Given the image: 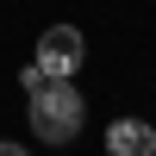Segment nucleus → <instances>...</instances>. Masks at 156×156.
Wrapping results in <instances>:
<instances>
[{
	"label": "nucleus",
	"mask_w": 156,
	"mask_h": 156,
	"mask_svg": "<svg viewBox=\"0 0 156 156\" xmlns=\"http://www.w3.org/2000/svg\"><path fill=\"white\" fill-rule=\"evenodd\" d=\"M31 131L44 137V144H69L75 131H81V119H87V100H81V87L75 81H44L31 94Z\"/></svg>",
	"instance_id": "1"
},
{
	"label": "nucleus",
	"mask_w": 156,
	"mask_h": 156,
	"mask_svg": "<svg viewBox=\"0 0 156 156\" xmlns=\"http://www.w3.org/2000/svg\"><path fill=\"white\" fill-rule=\"evenodd\" d=\"M81 56H87V44H81V31H75V25H50V31L37 37V69H44L50 81H75Z\"/></svg>",
	"instance_id": "2"
},
{
	"label": "nucleus",
	"mask_w": 156,
	"mask_h": 156,
	"mask_svg": "<svg viewBox=\"0 0 156 156\" xmlns=\"http://www.w3.org/2000/svg\"><path fill=\"white\" fill-rule=\"evenodd\" d=\"M150 150V125L144 119H119L106 131V156H144Z\"/></svg>",
	"instance_id": "3"
},
{
	"label": "nucleus",
	"mask_w": 156,
	"mask_h": 156,
	"mask_svg": "<svg viewBox=\"0 0 156 156\" xmlns=\"http://www.w3.org/2000/svg\"><path fill=\"white\" fill-rule=\"evenodd\" d=\"M0 156H31V150H25V144H0Z\"/></svg>",
	"instance_id": "4"
},
{
	"label": "nucleus",
	"mask_w": 156,
	"mask_h": 156,
	"mask_svg": "<svg viewBox=\"0 0 156 156\" xmlns=\"http://www.w3.org/2000/svg\"><path fill=\"white\" fill-rule=\"evenodd\" d=\"M150 144H156V125H150Z\"/></svg>",
	"instance_id": "5"
},
{
	"label": "nucleus",
	"mask_w": 156,
	"mask_h": 156,
	"mask_svg": "<svg viewBox=\"0 0 156 156\" xmlns=\"http://www.w3.org/2000/svg\"><path fill=\"white\" fill-rule=\"evenodd\" d=\"M144 156H156V144H150V150H144Z\"/></svg>",
	"instance_id": "6"
}]
</instances>
